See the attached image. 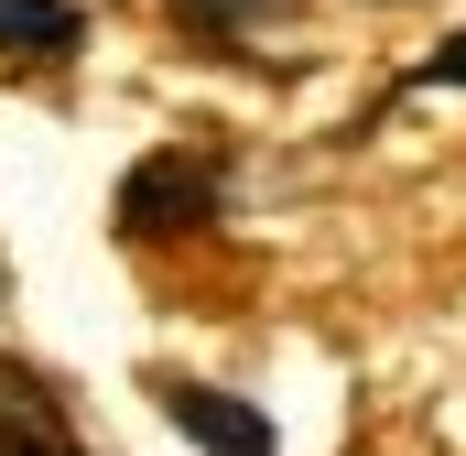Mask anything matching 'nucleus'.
Segmentation results:
<instances>
[{"label":"nucleus","mask_w":466,"mask_h":456,"mask_svg":"<svg viewBox=\"0 0 466 456\" xmlns=\"http://www.w3.org/2000/svg\"><path fill=\"white\" fill-rule=\"evenodd\" d=\"M228 207V174L207 163V152H141L130 174H119V239H185V228H207Z\"/></svg>","instance_id":"obj_1"},{"label":"nucleus","mask_w":466,"mask_h":456,"mask_svg":"<svg viewBox=\"0 0 466 456\" xmlns=\"http://www.w3.org/2000/svg\"><path fill=\"white\" fill-rule=\"evenodd\" d=\"M163 413L185 424V446H196V456H282L271 413H260V402H238V391H207V380H163Z\"/></svg>","instance_id":"obj_2"},{"label":"nucleus","mask_w":466,"mask_h":456,"mask_svg":"<svg viewBox=\"0 0 466 456\" xmlns=\"http://www.w3.org/2000/svg\"><path fill=\"white\" fill-rule=\"evenodd\" d=\"M0 456H76V424H66L55 380H33L22 358H0Z\"/></svg>","instance_id":"obj_3"},{"label":"nucleus","mask_w":466,"mask_h":456,"mask_svg":"<svg viewBox=\"0 0 466 456\" xmlns=\"http://www.w3.org/2000/svg\"><path fill=\"white\" fill-rule=\"evenodd\" d=\"M87 44V11L76 0H0V55H44V66H66Z\"/></svg>","instance_id":"obj_4"},{"label":"nucleus","mask_w":466,"mask_h":456,"mask_svg":"<svg viewBox=\"0 0 466 456\" xmlns=\"http://www.w3.org/2000/svg\"><path fill=\"white\" fill-rule=\"evenodd\" d=\"M174 11H185L196 33H260V22H282L293 0H174Z\"/></svg>","instance_id":"obj_5"},{"label":"nucleus","mask_w":466,"mask_h":456,"mask_svg":"<svg viewBox=\"0 0 466 456\" xmlns=\"http://www.w3.org/2000/svg\"><path fill=\"white\" fill-rule=\"evenodd\" d=\"M423 77H434V88H466V33H445V44H434V66H423Z\"/></svg>","instance_id":"obj_6"}]
</instances>
